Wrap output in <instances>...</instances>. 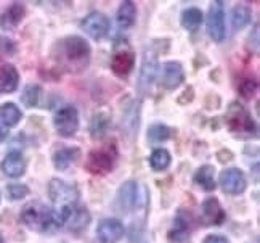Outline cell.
<instances>
[{"instance_id":"obj_1","label":"cell","mask_w":260,"mask_h":243,"mask_svg":"<svg viewBox=\"0 0 260 243\" xmlns=\"http://www.w3.org/2000/svg\"><path fill=\"white\" fill-rule=\"evenodd\" d=\"M92 58V48L81 36H68L58 40L53 48V60L59 69L69 74L85 71Z\"/></svg>"},{"instance_id":"obj_2","label":"cell","mask_w":260,"mask_h":243,"mask_svg":"<svg viewBox=\"0 0 260 243\" xmlns=\"http://www.w3.org/2000/svg\"><path fill=\"white\" fill-rule=\"evenodd\" d=\"M48 195L53 203V218L56 227H61V219L79 201V190L74 184L53 177L48 184Z\"/></svg>"},{"instance_id":"obj_3","label":"cell","mask_w":260,"mask_h":243,"mask_svg":"<svg viewBox=\"0 0 260 243\" xmlns=\"http://www.w3.org/2000/svg\"><path fill=\"white\" fill-rule=\"evenodd\" d=\"M225 124L228 130L238 139H254L257 137V123L252 115L238 102H233L226 108Z\"/></svg>"},{"instance_id":"obj_4","label":"cell","mask_w":260,"mask_h":243,"mask_svg":"<svg viewBox=\"0 0 260 243\" xmlns=\"http://www.w3.org/2000/svg\"><path fill=\"white\" fill-rule=\"evenodd\" d=\"M162 52V48L159 47V40H153L151 45H149L142 60V68H140V77H138V94L140 95H146L151 90L154 80L159 73V53Z\"/></svg>"},{"instance_id":"obj_5","label":"cell","mask_w":260,"mask_h":243,"mask_svg":"<svg viewBox=\"0 0 260 243\" xmlns=\"http://www.w3.org/2000/svg\"><path fill=\"white\" fill-rule=\"evenodd\" d=\"M119 158V150L116 144H106L103 147L93 148L87 155L85 171L93 176H106L114 169Z\"/></svg>"},{"instance_id":"obj_6","label":"cell","mask_w":260,"mask_h":243,"mask_svg":"<svg viewBox=\"0 0 260 243\" xmlns=\"http://www.w3.org/2000/svg\"><path fill=\"white\" fill-rule=\"evenodd\" d=\"M19 218H21V222L26 227L36 232H50L56 227L53 211L48 206H45L44 203H41V201L27 203L21 209Z\"/></svg>"},{"instance_id":"obj_7","label":"cell","mask_w":260,"mask_h":243,"mask_svg":"<svg viewBox=\"0 0 260 243\" xmlns=\"http://www.w3.org/2000/svg\"><path fill=\"white\" fill-rule=\"evenodd\" d=\"M206 26H207V36L211 37L214 42H217V44L223 42V39L226 37L225 2H222V0H215V2L209 5Z\"/></svg>"},{"instance_id":"obj_8","label":"cell","mask_w":260,"mask_h":243,"mask_svg":"<svg viewBox=\"0 0 260 243\" xmlns=\"http://www.w3.org/2000/svg\"><path fill=\"white\" fill-rule=\"evenodd\" d=\"M53 126L56 132L64 137H74L79 130V111L74 105H61L53 113Z\"/></svg>"},{"instance_id":"obj_9","label":"cell","mask_w":260,"mask_h":243,"mask_svg":"<svg viewBox=\"0 0 260 243\" xmlns=\"http://www.w3.org/2000/svg\"><path fill=\"white\" fill-rule=\"evenodd\" d=\"M81 29L90 39H93V40H96V42H100V40H103L109 34L111 21H109V18L105 13L92 12L81 21Z\"/></svg>"},{"instance_id":"obj_10","label":"cell","mask_w":260,"mask_h":243,"mask_svg":"<svg viewBox=\"0 0 260 243\" xmlns=\"http://www.w3.org/2000/svg\"><path fill=\"white\" fill-rule=\"evenodd\" d=\"M194 229V218L189 211L180 209L174 219V226L169 232V238L174 243H189L191 232Z\"/></svg>"},{"instance_id":"obj_11","label":"cell","mask_w":260,"mask_h":243,"mask_svg":"<svg viewBox=\"0 0 260 243\" xmlns=\"http://www.w3.org/2000/svg\"><path fill=\"white\" fill-rule=\"evenodd\" d=\"M135 52L130 47L116 45V50L111 57V71L117 77H127L135 68Z\"/></svg>"},{"instance_id":"obj_12","label":"cell","mask_w":260,"mask_h":243,"mask_svg":"<svg viewBox=\"0 0 260 243\" xmlns=\"http://www.w3.org/2000/svg\"><path fill=\"white\" fill-rule=\"evenodd\" d=\"M218 184L228 195H239L247 187V179L239 168H228L220 173Z\"/></svg>"},{"instance_id":"obj_13","label":"cell","mask_w":260,"mask_h":243,"mask_svg":"<svg viewBox=\"0 0 260 243\" xmlns=\"http://www.w3.org/2000/svg\"><path fill=\"white\" fill-rule=\"evenodd\" d=\"M90 219H92V216H90L88 209L85 206L76 205L63 216L61 226L66 227L69 232H73V234H81L82 230L88 227Z\"/></svg>"},{"instance_id":"obj_14","label":"cell","mask_w":260,"mask_h":243,"mask_svg":"<svg viewBox=\"0 0 260 243\" xmlns=\"http://www.w3.org/2000/svg\"><path fill=\"white\" fill-rule=\"evenodd\" d=\"M124 234H125L124 224L114 218L103 219L96 227V237L100 243H117L122 240Z\"/></svg>"},{"instance_id":"obj_15","label":"cell","mask_w":260,"mask_h":243,"mask_svg":"<svg viewBox=\"0 0 260 243\" xmlns=\"http://www.w3.org/2000/svg\"><path fill=\"white\" fill-rule=\"evenodd\" d=\"M140 203V187L137 182L127 180L117 190V206L121 211H132Z\"/></svg>"},{"instance_id":"obj_16","label":"cell","mask_w":260,"mask_h":243,"mask_svg":"<svg viewBox=\"0 0 260 243\" xmlns=\"http://www.w3.org/2000/svg\"><path fill=\"white\" fill-rule=\"evenodd\" d=\"M185 80V69L180 62H167L162 66L161 73V86L166 90H175L183 84Z\"/></svg>"},{"instance_id":"obj_17","label":"cell","mask_w":260,"mask_h":243,"mask_svg":"<svg viewBox=\"0 0 260 243\" xmlns=\"http://www.w3.org/2000/svg\"><path fill=\"white\" fill-rule=\"evenodd\" d=\"M201 219L206 226H222L226 219V212L215 197L203 201L201 205Z\"/></svg>"},{"instance_id":"obj_18","label":"cell","mask_w":260,"mask_h":243,"mask_svg":"<svg viewBox=\"0 0 260 243\" xmlns=\"http://www.w3.org/2000/svg\"><path fill=\"white\" fill-rule=\"evenodd\" d=\"M0 169L2 173L10 179H18L26 173V158L23 156L21 151H10L7 156L0 163Z\"/></svg>"},{"instance_id":"obj_19","label":"cell","mask_w":260,"mask_h":243,"mask_svg":"<svg viewBox=\"0 0 260 243\" xmlns=\"http://www.w3.org/2000/svg\"><path fill=\"white\" fill-rule=\"evenodd\" d=\"M111 126H113L111 115L106 113V111H98V113H95L92 119H90V124H88L90 137L93 140H103L109 134Z\"/></svg>"},{"instance_id":"obj_20","label":"cell","mask_w":260,"mask_h":243,"mask_svg":"<svg viewBox=\"0 0 260 243\" xmlns=\"http://www.w3.org/2000/svg\"><path fill=\"white\" fill-rule=\"evenodd\" d=\"M81 156H82V151L77 147H61L53 153L52 161H53V166L58 171H68L69 168L77 163Z\"/></svg>"},{"instance_id":"obj_21","label":"cell","mask_w":260,"mask_h":243,"mask_svg":"<svg viewBox=\"0 0 260 243\" xmlns=\"http://www.w3.org/2000/svg\"><path fill=\"white\" fill-rule=\"evenodd\" d=\"M24 15H26V8L23 4H19V2L12 4L4 12V15L0 16V28H2L4 31H13V29H16L21 24Z\"/></svg>"},{"instance_id":"obj_22","label":"cell","mask_w":260,"mask_h":243,"mask_svg":"<svg viewBox=\"0 0 260 243\" xmlns=\"http://www.w3.org/2000/svg\"><path fill=\"white\" fill-rule=\"evenodd\" d=\"M116 23L117 28L121 31H127V29L134 28L137 23V5L132 2V0H125L117 8L116 13Z\"/></svg>"},{"instance_id":"obj_23","label":"cell","mask_w":260,"mask_h":243,"mask_svg":"<svg viewBox=\"0 0 260 243\" xmlns=\"http://www.w3.org/2000/svg\"><path fill=\"white\" fill-rule=\"evenodd\" d=\"M19 86V73L13 65H4L0 69V92L13 94Z\"/></svg>"},{"instance_id":"obj_24","label":"cell","mask_w":260,"mask_h":243,"mask_svg":"<svg viewBox=\"0 0 260 243\" xmlns=\"http://www.w3.org/2000/svg\"><path fill=\"white\" fill-rule=\"evenodd\" d=\"M194 184L198 187H201L206 192H212L217 187V182H215V168L212 165H204L199 168L196 173H194Z\"/></svg>"},{"instance_id":"obj_25","label":"cell","mask_w":260,"mask_h":243,"mask_svg":"<svg viewBox=\"0 0 260 243\" xmlns=\"http://www.w3.org/2000/svg\"><path fill=\"white\" fill-rule=\"evenodd\" d=\"M204 21V15L199 8L196 7H189V8H185L182 12V16H180V23H182V28L186 29L189 33H194L198 31L199 28H201Z\"/></svg>"},{"instance_id":"obj_26","label":"cell","mask_w":260,"mask_h":243,"mask_svg":"<svg viewBox=\"0 0 260 243\" xmlns=\"http://www.w3.org/2000/svg\"><path fill=\"white\" fill-rule=\"evenodd\" d=\"M0 119L7 127H15L21 123L23 119V113L19 106H16V103L12 102H7L0 106Z\"/></svg>"},{"instance_id":"obj_27","label":"cell","mask_w":260,"mask_h":243,"mask_svg":"<svg viewBox=\"0 0 260 243\" xmlns=\"http://www.w3.org/2000/svg\"><path fill=\"white\" fill-rule=\"evenodd\" d=\"M251 19H252V12H251V8H247L246 5H236L232 10V28L235 33L244 29L251 23Z\"/></svg>"},{"instance_id":"obj_28","label":"cell","mask_w":260,"mask_h":243,"mask_svg":"<svg viewBox=\"0 0 260 243\" xmlns=\"http://www.w3.org/2000/svg\"><path fill=\"white\" fill-rule=\"evenodd\" d=\"M148 161H149V166H151L153 171H156V173H162V171H166L169 166H171L172 156H171V153H169V150L156 148L153 153L149 155Z\"/></svg>"},{"instance_id":"obj_29","label":"cell","mask_w":260,"mask_h":243,"mask_svg":"<svg viewBox=\"0 0 260 243\" xmlns=\"http://www.w3.org/2000/svg\"><path fill=\"white\" fill-rule=\"evenodd\" d=\"M258 90V83L254 76H241L238 80V94L244 100H252Z\"/></svg>"},{"instance_id":"obj_30","label":"cell","mask_w":260,"mask_h":243,"mask_svg":"<svg viewBox=\"0 0 260 243\" xmlns=\"http://www.w3.org/2000/svg\"><path fill=\"white\" fill-rule=\"evenodd\" d=\"M41 97H42V87L39 84H27L23 89L21 94V102L27 108H36L41 103Z\"/></svg>"},{"instance_id":"obj_31","label":"cell","mask_w":260,"mask_h":243,"mask_svg":"<svg viewBox=\"0 0 260 243\" xmlns=\"http://www.w3.org/2000/svg\"><path fill=\"white\" fill-rule=\"evenodd\" d=\"M171 136H172V129L161 123H156L148 129V140L153 142V144H162V142L171 139Z\"/></svg>"},{"instance_id":"obj_32","label":"cell","mask_w":260,"mask_h":243,"mask_svg":"<svg viewBox=\"0 0 260 243\" xmlns=\"http://www.w3.org/2000/svg\"><path fill=\"white\" fill-rule=\"evenodd\" d=\"M27 195H29V187L24 184H10L7 187V197L12 201L23 200Z\"/></svg>"},{"instance_id":"obj_33","label":"cell","mask_w":260,"mask_h":243,"mask_svg":"<svg viewBox=\"0 0 260 243\" xmlns=\"http://www.w3.org/2000/svg\"><path fill=\"white\" fill-rule=\"evenodd\" d=\"M0 50H2L4 53L12 55V53H15V52H16V44L13 42L12 39L0 36Z\"/></svg>"},{"instance_id":"obj_34","label":"cell","mask_w":260,"mask_h":243,"mask_svg":"<svg viewBox=\"0 0 260 243\" xmlns=\"http://www.w3.org/2000/svg\"><path fill=\"white\" fill-rule=\"evenodd\" d=\"M203 243H230V240L226 237H223V235L212 234V235H207Z\"/></svg>"},{"instance_id":"obj_35","label":"cell","mask_w":260,"mask_h":243,"mask_svg":"<svg viewBox=\"0 0 260 243\" xmlns=\"http://www.w3.org/2000/svg\"><path fill=\"white\" fill-rule=\"evenodd\" d=\"M5 137H7V130H5V127L2 124H0V142H4Z\"/></svg>"},{"instance_id":"obj_36","label":"cell","mask_w":260,"mask_h":243,"mask_svg":"<svg viewBox=\"0 0 260 243\" xmlns=\"http://www.w3.org/2000/svg\"><path fill=\"white\" fill-rule=\"evenodd\" d=\"M0 243H2V237H0Z\"/></svg>"},{"instance_id":"obj_37","label":"cell","mask_w":260,"mask_h":243,"mask_svg":"<svg viewBox=\"0 0 260 243\" xmlns=\"http://www.w3.org/2000/svg\"><path fill=\"white\" fill-rule=\"evenodd\" d=\"M0 197H2V195H0Z\"/></svg>"}]
</instances>
